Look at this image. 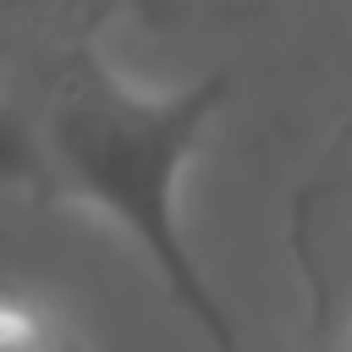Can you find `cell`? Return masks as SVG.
I'll return each instance as SVG.
<instances>
[{
  "instance_id": "6da1fadb",
  "label": "cell",
  "mask_w": 352,
  "mask_h": 352,
  "mask_svg": "<svg viewBox=\"0 0 352 352\" xmlns=\"http://www.w3.org/2000/svg\"><path fill=\"white\" fill-rule=\"evenodd\" d=\"M226 94V72L176 88L132 82L104 55L99 33H82L33 50V66H22L6 99V170L138 248L209 352H242V341L187 242L182 182L220 121Z\"/></svg>"
},
{
  "instance_id": "7a4b0ae2",
  "label": "cell",
  "mask_w": 352,
  "mask_h": 352,
  "mask_svg": "<svg viewBox=\"0 0 352 352\" xmlns=\"http://www.w3.org/2000/svg\"><path fill=\"white\" fill-rule=\"evenodd\" d=\"M292 236L324 352H352V132L302 182Z\"/></svg>"
},
{
  "instance_id": "3957f363",
  "label": "cell",
  "mask_w": 352,
  "mask_h": 352,
  "mask_svg": "<svg viewBox=\"0 0 352 352\" xmlns=\"http://www.w3.org/2000/svg\"><path fill=\"white\" fill-rule=\"evenodd\" d=\"M0 352H60V336L50 324V314L28 297L6 302V324H0Z\"/></svg>"
}]
</instances>
